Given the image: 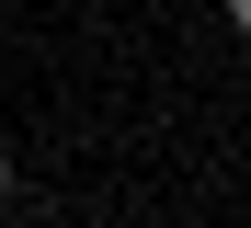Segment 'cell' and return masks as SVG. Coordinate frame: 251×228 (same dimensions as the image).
Here are the masks:
<instances>
[{"instance_id":"cell-1","label":"cell","mask_w":251,"mask_h":228,"mask_svg":"<svg viewBox=\"0 0 251 228\" xmlns=\"http://www.w3.org/2000/svg\"><path fill=\"white\" fill-rule=\"evenodd\" d=\"M228 34H240V46H251V0H228Z\"/></svg>"},{"instance_id":"cell-2","label":"cell","mask_w":251,"mask_h":228,"mask_svg":"<svg viewBox=\"0 0 251 228\" xmlns=\"http://www.w3.org/2000/svg\"><path fill=\"white\" fill-rule=\"evenodd\" d=\"M12 182H23V171H12V149H0V194H12Z\"/></svg>"}]
</instances>
